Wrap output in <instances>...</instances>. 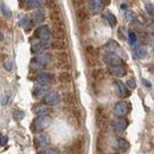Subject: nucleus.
<instances>
[{
    "label": "nucleus",
    "instance_id": "nucleus-1",
    "mask_svg": "<svg viewBox=\"0 0 154 154\" xmlns=\"http://www.w3.org/2000/svg\"><path fill=\"white\" fill-rule=\"evenodd\" d=\"M95 119H96V127L101 131V133H104L109 126V114L106 110V108L97 107Z\"/></svg>",
    "mask_w": 154,
    "mask_h": 154
},
{
    "label": "nucleus",
    "instance_id": "nucleus-2",
    "mask_svg": "<svg viewBox=\"0 0 154 154\" xmlns=\"http://www.w3.org/2000/svg\"><path fill=\"white\" fill-rule=\"evenodd\" d=\"M84 147V137L83 136H77L76 139L65 148L66 154H81L83 152Z\"/></svg>",
    "mask_w": 154,
    "mask_h": 154
},
{
    "label": "nucleus",
    "instance_id": "nucleus-3",
    "mask_svg": "<svg viewBox=\"0 0 154 154\" xmlns=\"http://www.w3.org/2000/svg\"><path fill=\"white\" fill-rule=\"evenodd\" d=\"M50 122H51V119L49 116L46 115L38 116L35 120L33 125H32V129H33V132H42V131H44L50 125Z\"/></svg>",
    "mask_w": 154,
    "mask_h": 154
},
{
    "label": "nucleus",
    "instance_id": "nucleus-4",
    "mask_svg": "<svg viewBox=\"0 0 154 154\" xmlns=\"http://www.w3.org/2000/svg\"><path fill=\"white\" fill-rule=\"evenodd\" d=\"M50 19H51V23H52V25H54V29H65L64 19H63V16H62L59 8L51 11V13H50Z\"/></svg>",
    "mask_w": 154,
    "mask_h": 154
},
{
    "label": "nucleus",
    "instance_id": "nucleus-5",
    "mask_svg": "<svg viewBox=\"0 0 154 154\" xmlns=\"http://www.w3.org/2000/svg\"><path fill=\"white\" fill-rule=\"evenodd\" d=\"M104 62L109 65V66H119V65H123V60L119 57L117 55L113 54V52H107L104 55Z\"/></svg>",
    "mask_w": 154,
    "mask_h": 154
},
{
    "label": "nucleus",
    "instance_id": "nucleus-6",
    "mask_svg": "<svg viewBox=\"0 0 154 154\" xmlns=\"http://www.w3.org/2000/svg\"><path fill=\"white\" fill-rule=\"evenodd\" d=\"M51 33H52V32L50 31V29L44 25V26H39L38 29L35 31V37L42 39V42H46L48 39L52 36Z\"/></svg>",
    "mask_w": 154,
    "mask_h": 154
},
{
    "label": "nucleus",
    "instance_id": "nucleus-7",
    "mask_svg": "<svg viewBox=\"0 0 154 154\" xmlns=\"http://www.w3.org/2000/svg\"><path fill=\"white\" fill-rule=\"evenodd\" d=\"M50 62H51V55L50 54H43V55H39V56L35 58L31 62V64H36V65H39V66H45Z\"/></svg>",
    "mask_w": 154,
    "mask_h": 154
},
{
    "label": "nucleus",
    "instance_id": "nucleus-8",
    "mask_svg": "<svg viewBox=\"0 0 154 154\" xmlns=\"http://www.w3.org/2000/svg\"><path fill=\"white\" fill-rule=\"evenodd\" d=\"M59 102V95L56 91H50L44 97V103L48 106H56Z\"/></svg>",
    "mask_w": 154,
    "mask_h": 154
},
{
    "label": "nucleus",
    "instance_id": "nucleus-9",
    "mask_svg": "<svg viewBox=\"0 0 154 154\" xmlns=\"http://www.w3.org/2000/svg\"><path fill=\"white\" fill-rule=\"evenodd\" d=\"M76 17H77V21H78V24L88 23V20H89V13H88L87 8H85V7H82V6H81L79 8H77Z\"/></svg>",
    "mask_w": 154,
    "mask_h": 154
},
{
    "label": "nucleus",
    "instance_id": "nucleus-10",
    "mask_svg": "<svg viewBox=\"0 0 154 154\" xmlns=\"http://www.w3.org/2000/svg\"><path fill=\"white\" fill-rule=\"evenodd\" d=\"M128 113V106L126 102H119L114 108V114L119 117H123Z\"/></svg>",
    "mask_w": 154,
    "mask_h": 154
},
{
    "label": "nucleus",
    "instance_id": "nucleus-11",
    "mask_svg": "<svg viewBox=\"0 0 154 154\" xmlns=\"http://www.w3.org/2000/svg\"><path fill=\"white\" fill-rule=\"evenodd\" d=\"M37 82H38L40 85H48L52 82L54 79V75L52 74H49V72H40L37 76Z\"/></svg>",
    "mask_w": 154,
    "mask_h": 154
},
{
    "label": "nucleus",
    "instance_id": "nucleus-12",
    "mask_svg": "<svg viewBox=\"0 0 154 154\" xmlns=\"http://www.w3.org/2000/svg\"><path fill=\"white\" fill-rule=\"evenodd\" d=\"M62 100H63V102L66 104V106H74L75 104V102H76V97H75V94L72 93V91H65V93H63V95H62Z\"/></svg>",
    "mask_w": 154,
    "mask_h": 154
},
{
    "label": "nucleus",
    "instance_id": "nucleus-13",
    "mask_svg": "<svg viewBox=\"0 0 154 154\" xmlns=\"http://www.w3.org/2000/svg\"><path fill=\"white\" fill-rule=\"evenodd\" d=\"M127 125H128L127 120H116L112 123V127H113V129L115 131L116 133H121V132H123L126 129Z\"/></svg>",
    "mask_w": 154,
    "mask_h": 154
},
{
    "label": "nucleus",
    "instance_id": "nucleus-14",
    "mask_svg": "<svg viewBox=\"0 0 154 154\" xmlns=\"http://www.w3.org/2000/svg\"><path fill=\"white\" fill-rule=\"evenodd\" d=\"M103 7H104V1H96V0H94V1L89 2V8L95 14L100 13L103 10Z\"/></svg>",
    "mask_w": 154,
    "mask_h": 154
},
{
    "label": "nucleus",
    "instance_id": "nucleus-15",
    "mask_svg": "<svg viewBox=\"0 0 154 154\" xmlns=\"http://www.w3.org/2000/svg\"><path fill=\"white\" fill-rule=\"evenodd\" d=\"M48 48H49V44L46 42H38L31 46V51L33 54H39V52H43L44 50H46Z\"/></svg>",
    "mask_w": 154,
    "mask_h": 154
},
{
    "label": "nucleus",
    "instance_id": "nucleus-16",
    "mask_svg": "<svg viewBox=\"0 0 154 154\" xmlns=\"http://www.w3.org/2000/svg\"><path fill=\"white\" fill-rule=\"evenodd\" d=\"M109 72L114 76H125L126 75V68L123 65H119V66H109Z\"/></svg>",
    "mask_w": 154,
    "mask_h": 154
},
{
    "label": "nucleus",
    "instance_id": "nucleus-17",
    "mask_svg": "<svg viewBox=\"0 0 154 154\" xmlns=\"http://www.w3.org/2000/svg\"><path fill=\"white\" fill-rule=\"evenodd\" d=\"M51 35L55 38V40H65V38H66L65 29H54Z\"/></svg>",
    "mask_w": 154,
    "mask_h": 154
},
{
    "label": "nucleus",
    "instance_id": "nucleus-18",
    "mask_svg": "<svg viewBox=\"0 0 154 154\" xmlns=\"http://www.w3.org/2000/svg\"><path fill=\"white\" fill-rule=\"evenodd\" d=\"M49 143H50V140H49V137L45 134H40L36 137V145H37V147H45Z\"/></svg>",
    "mask_w": 154,
    "mask_h": 154
},
{
    "label": "nucleus",
    "instance_id": "nucleus-19",
    "mask_svg": "<svg viewBox=\"0 0 154 154\" xmlns=\"http://www.w3.org/2000/svg\"><path fill=\"white\" fill-rule=\"evenodd\" d=\"M58 81H59L60 83H63V84H70V83L72 82V76H71L69 72L63 71V72H60V74L58 75Z\"/></svg>",
    "mask_w": 154,
    "mask_h": 154
},
{
    "label": "nucleus",
    "instance_id": "nucleus-20",
    "mask_svg": "<svg viewBox=\"0 0 154 154\" xmlns=\"http://www.w3.org/2000/svg\"><path fill=\"white\" fill-rule=\"evenodd\" d=\"M51 48H52L54 50L63 51V50H65V49L68 48V45H66V43H65L64 40H55V42L51 43Z\"/></svg>",
    "mask_w": 154,
    "mask_h": 154
},
{
    "label": "nucleus",
    "instance_id": "nucleus-21",
    "mask_svg": "<svg viewBox=\"0 0 154 154\" xmlns=\"http://www.w3.org/2000/svg\"><path fill=\"white\" fill-rule=\"evenodd\" d=\"M116 87H117V89H119V95L121 97H127L129 95V94H128V90H127V87H126L122 82L117 81V82H116Z\"/></svg>",
    "mask_w": 154,
    "mask_h": 154
},
{
    "label": "nucleus",
    "instance_id": "nucleus-22",
    "mask_svg": "<svg viewBox=\"0 0 154 154\" xmlns=\"http://www.w3.org/2000/svg\"><path fill=\"white\" fill-rule=\"evenodd\" d=\"M44 12L43 11H35L33 13H32V21L35 23V24H39V23H42L43 20H44Z\"/></svg>",
    "mask_w": 154,
    "mask_h": 154
},
{
    "label": "nucleus",
    "instance_id": "nucleus-23",
    "mask_svg": "<svg viewBox=\"0 0 154 154\" xmlns=\"http://www.w3.org/2000/svg\"><path fill=\"white\" fill-rule=\"evenodd\" d=\"M91 77H93L95 81H101V79L104 77V70H103V69H100V68L94 69L93 72H91Z\"/></svg>",
    "mask_w": 154,
    "mask_h": 154
},
{
    "label": "nucleus",
    "instance_id": "nucleus-24",
    "mask_svg": "<svg viewBox=\"0 0 154 154\" xmlns=\"http://www.w3.org/2000/svg\"><path fill=\"white\" fill-rule=\"evenodd\" d=\"M85 55H88L90 57L98 58V51H97V49H95L93 45H87L85 46Z\"/></svg>",
    "mask_w": 154,
    "mask_h": 154
},
{
    "label": "nucleus",
    "instance_id": "nucleus-25",
    "mask_svg": "<svg viewBox=\"0 0 154 154\" xmlns=\"http://www.w3.org/2000/svg\"><path fill=\"white\" fill-rule=\"evenodd\" d=\"M128 142L126 141V140H123V139H117L116 140V148L117 149H120V151H127V148H128Z\"/></svg>",
    "mask_w": 154,
    "mask_h": 154
},
{
    "label": "nucleus",
    "instance_id": "nucleus-26",
    "mask_svg": "<svg viewBox=\"0 0 154 154\" xmlns=\"http://www.w3.org/2000/svg\"><path fill=\"white\" fill-rule=\"evenodd\" d=\"M56 57L58 59V63H69V56L66 52H58Z\"/></svg>",
    "mask_w": 154,
    "mask_h": 154
},
{
    "label": "nucleus",
    "instance_id": "nucleus-27",
    "mask_svg": "<svg viewBox=\"0 0 154 154\" xmlns=\"http://www.w3.org/2000/svg\"><path fill=\"white\" fill-rule=\"evenodd\" d=\"M48 89H46V87H42L40 84H38V85H36L35 87V89H33V96L35 97H39L44 91H46Z\"/></svg>",
    "mask_w": 154,
    "mask_h": 154
},
{
    "label": "nucleus",
    "instance_id": "nucleus-28",
    "mask_svg": "<svg viewBox=\"0 0 154 154\" xmlns=\"http://www.w3.org/2000/svg\"><path fill=\"white\" fill-rule=\"evenodd\" d=\"M104 19L108 21V24H109L110 26H115L116 25V18L112 13H109V12L104 14Z\"/></svg>",
    "mask_w": 154,
    "mask_h": 154
},
{
    "label": "nucleus",
    "instance_id": "nucleus-29",
    "mask_svg": "<svg viewBox=\"0 0 154 154\" xmlns=\"http://www.w3.org/2000/svg\"><path fill=\"white\" fill-rule=\"evenodd\" d=\"M12 115H13V119H14L16 121H20V120L24 119L25 113H24L23 110H19V109H14L13 113H12Z\"/></svg>",
    "mask_w": 154,
    "mask_h": 154
},
{
    "label": "nucleus",
    "instance_id": "nucleus-30",
    "mask_svg": "<svg viewBox=\"0 0 154 154\" xmlns=\"http://www.w3.org/2000/svg\"><path fill=\"white\" fill-rule=\"evenodd\" d=\"M85 60H87L89 66H96V65H98V58L90 57V56L85 55Z\"/></svg>",
    "mask_w": 154,
    "mask_h": 154
},
{
    "label": "nucleus",
    "instance_id": "nucleus-31",
    "mask_svg": "<svg viewBox=\"0 0 154 154\" xmlns=\"http://www.w3.org/2000/svg\"><path fill=\"white\" fill-rule=\"evenodd\" d=\"M33 112H35V113H36L37 115L42 116V114H44L45 112H48V108H46L45 106H42V104H38V106H36V107H35Z\"/></svg>",
    "mask_w": 154,
    "mask_h": 154
},
{
    "label": "nucleus",
    "instance_id": "nucleus-32",
    "mask_svg": "<svg viewBox=\"0 0 154 154\" xmlns=\"http://www.w3.org/2000/svg\"><path fill=\"white\" fill-rule=\"evenodd\" d=\"M78 30H79V33H82V35L88 33V32H89V24H88V23L78 24Z\"/></svg>",
    "mask_w": 154,
    "mask_h": 154
},
{
    "label": "nucleus",
    "instance_id": "nucleus-33",
    "mask_svg": "<svg viewBox=\"0 0 154 154\" xmlns=\"http://www.w3.org/2000/svg\"><path fill=\"white\" fill-rule=\"evenodd\" d=\"M1 12H2L4 17H11V16H12L11 10H10L5 4H2V5H1Z\"/></svg>",
    "mask_w": 154,
    "mask_h": 154
},
{
    "label": "nucleus",
    "instance_id": "nucleus-34",
    "mask_svg": "<svg viewBox=\"0 0 154 154\" xmlns=\"http://www.w3.org/2000/svg\"><path fill=\"white\" fill-rule=\"evenodd\" d=\"M19 25L21 27H27V26L31 25V20L29 19L27 17H23V18H20V20H19Z\"/></svg>",
    "mask_w": 154,
    "mask_h": 154
},
{
    "label": "nucleus",
    "instance_id": "nucleus-35",
    "mask_svg": "<svg viewBox=\"0 0 154 154\" xmlns=\"http://www.w3.org/2000/svg\"><path fill=\"white\" fill-rule=\"evenodd\" d=\"M26 6H27V8H31V7H39L40 5H42V2L40 1H25L24 2Z\"/></svg>",
    "mask_w": 154,
    "mask_h": 154
},
{
    "label": "nucleus",
    "instance_id": "nucleus-36",
    "mask_svg": "<svg viewBox=\"0 0 154 154\" xmlns=\"http://www.w3.org/2000/svg\"><path fill=\"white\" fill-rule=\"evenodd\" d=\"M39 154H59L57 149H45L43 152H40Z\"/></svg>",
    "mask_w": 154,
    "mask_h": 154
},
{
    "label": "nucleus",
    "instance_id": "nucleus-37",
    "mask_svg": "<svg viewBox=\"0 0 154 154\" xmlns=\"http://www.w3.org/2000/svg\"><path fill=\"white\" fill-rule=\"evenodd\" d=\"M146 10H147V12L149 13V16H151L152 18H154V7H153V6L147 5V6H146Z\"/></svg>",
    "mask_w": 154,
    "mask_h": 154
},
{
    "label": "nucleus",
    "instance_id": "nucleus-38",
    "mask_svg": "<svg viewBox=\"0 0 154 154\" xmlns=\"http://www.w3.org/2000/svg\"><path fill=\"white\" fill-rule=\"evenodd\" d=\"M135 40H136V36L133 31H129V43L131 44H134Z\"/></svg>",
    "mask_w": 154,
    "mask_h": 154
},
{
    "label": "nucleus",
    "instance_id": "nucleus-39",
    "mask_svg": "<svg viewBox=\"0 0 154 154\" xmlns=\"http://www.w3.org/2000/svg\"><path fill=\"white\" fill-rule=\"evenodd\" d=\"M127 85H128V87H129L131 89H134L135 87H136L134 78H131V79H128V82H127Z\"/></svg>",
    "mask_w": 154,
    "mask_h": 154
},
{
    "label": "nucleus",
    "instance_id": "nucleus-40",
    "mask_svg": "<svg viewBox=\"0 0 154 154\" xmlns=\"http://www.w3.org/2000/svg\"><path fill=\"white\" fill-rule=\"evenodd\" d=\"M7 141H8V137H7V136H1V137H0V146L4 147V146L7 143Z\"/></svg>",
    "mask_w": 154,
    "mask_h": 154
},
{
    "label": "nucleus",
    "instance_id": "nucleus-41",
    "mask_svg": "<svg viewBox=\"0 0 154 154\" xmlns=\"http://www.w3.org/2000/svg\"><path fill=\"white\" fill-rule=\"evenodd\" d=\"M4 66L6 70H11L12 66H13V62H7V63H4Z\"/></svg>",
    "mask_w": 154,
    "mask_h": 154
},
{
    "label": "nucleus",
    "instance_id": "nucleus-42",
    "mask_svg": "<svg viewBox=\"0 0 154 154\" xmlns=\"http://www.w3.org/2000/svg\"><path fill=\"white\" fill-rule=\"evenodd\" d=\"M7 100H8V95H6L5 97H2V100H1V104L5 106V104L7 103Z\"/></svg>",
    "mask_w": 154,
    "mask_h": 154
},
{
    "label": "nucleus",
    "instance_id": "nucleus-43",
    "mask_svg": "<svg viewBox=\"0 0 154 154\" xmlns=\"http://www.w3.org/2000/svg\"><path fill=\"white\" fill-rule=\"evenodd\" d=\"M143 83H145V85H146V87H148V88H151V83H149L148 81H146V79H143Z\"/></svg>",
    "mask_w": 154,
    "mask_h": 154
},
{
    "label": "nucleus",
    "instance_id": "nucleus-44",
    "mask_svg": "<svg viewBox=\"0 0 154 154\" xmlns=\"http://www.w3.org/2000/svg\"><path fill=\"white\" fill-rule=\"evenodd\" d=\"M2 39H4V36H2V33H1V32H0V42H1V40H2Z\"/></svg>",
    "mask_w": 154,
    "mask_h": 154
}]
</instances>
